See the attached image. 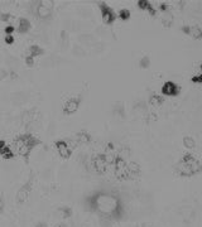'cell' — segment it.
I'll list each match as a JSON object with an SVG mask.
<instances>
[{"label": "cell", "mask_w": 202, "mask_h": 227, "mask_svg": "<svg viewBox=\"0 0 202 227\" xmlns=\"http://www.w3.org/2000/svg\"><path fill=\"white\" fill-rule=\"evenodd\" d=\"M106 150H108V151H113V150H114V144H113V143H109L108 146H106Z\"/></svg>", "instance_id": "83f0119b"}, {"label": "cell", "mask_w": 202, "mask_h": 227, "mask_svg": "<svg viewBox=\"0 0 202 227\" xmlns=\"http://www.w3.org/2000/svg\"><path fill=\"white\" fill-rule=\"evenodd\" d=\"M52 14V5L47 4L46 3H39L38 8H37V15L41 18V19H47L49 18Z\"/></svg>", "instance_id": "8fae6325"}, {"label": "cell", "mask_w": 202, "mask_h": 227, "mask_svg": "<svg viewBox=\"0 0 202 227\" xmlns=\"http://www.w3.org/2000/svg\"><path fill=\"white\" fill-rule=\"evenodd\" d=\"M98 7H100V9H101V19H103V23L106 24V25L114 23L115 18H116L114 10H113L109 5H106L105 3H100Z\"/></svg>", "instance_id": "5b68a950"}, {"label": "cell", "mask_w": 202, "mask_h": 227, "mask_svg": "<svg viewBox=\"0 0 202 227\" xmlns=\"http://www.w3.org/2000/svg\"><path fill=\"white\" fill-rule=\"evenodd\" d=\"M25 63H27L28 67H32L33 64H34V58H32V57L27 56V57H25Z\"/></svg>", "instance_id": "603a6c76"}, {"label": "cell", "mask_w": 202, "mask_h": 227, "mask_svg": "<svg viewBox=\"0 0 202 227\" xmlns=\"http://www.w3.org/2000/svg\"><path fill=\"white\" fill-rule=\"evenodd\" d=\"M147 10H148V13H149L152 17H155V9L153 8V5H152V4H149V5H148Z\"/></svg>", "instance_id": "484cf974"}, {"label": "cell", "mask_w": 202, "mask_h": 227, "mask_svg": "<svg viewBox=\"0 0 202 227\" xmlns=\"http://www.w3.org/2000/svg\"><path fill=\"white\" fill-rule=\"evenodd\" d=\"M30 189H32V184H30V182H28L25 185H23L18 190V193H17V202L18 203H23L28 200L29 194H30Z\"/></svg>", "instance_id": "9c48e42d"}, {"label": "cell", "mask_w": 202, "mask_h": 227, "mask_svg": "<svg viewBox=\"0 0 202 227\" xmlns=\"http://www.w3.org/2000/svg\"><path fill=\"white\" fill-rule=\"evenodd\" d=\"M191 81H192L193 83H202V76H201V75H196L194 77L191 78Z\"/></svg>", "instance_id": "cb8c5ba5"}, {"label": "cell", "mask_w": 202, "mask_h": 227, "mask_svg": "<svg viewBox=\"0 0 202 227\" xmlns=\"http://www.w3.org/2000/svg\"><path fill=\"white\" fill-rule=\"evenodd\" d=\"M5 43L8 44V46H12L13 43H14V37L13 36H5Z\"/></svg>", "instance_id": "d4e9b609"}, {"label": "cell", "mask_w": 202, "mask_h": 227, "mask_svg": "<svg viewBox=\"0 0 202 227\" xmlns=\"http://www.w3.org/2000/svg\"><path fill=\"white\" fill-rule=\"evenodd\" d=\"M92 210L98 212L101 216H105L108 218H120L123 216V205L121 201L110 193L101 192L97 193L91 198Z\"/></svg>", "instance_id": "6da1fadb"}, {"label": "cell", "mask_w": 202, "mask_h": 227, "mask_svg": "<svg viewBox=\"0 0 202 227\" xmlns=\"http://www.w3.org/2000/svg\"><path fill=\"white\" fill-rule=\"evenodd\" d=\"M30 29V22L25 18H20L19 19V25H18V32L22 34L27 33V32Z\"/></svg>", "instance_id": "4fadbf2b"}, {"label": "cell", "mask_w": 202, "mask_h": 227, "mask_svg": "<svg viewBox=\"0 0 202 227\" xmlns=\"http://www.w3.org/2000/svg\"><path fill=\"white\" fill-rule=\"evenodd\" d=\"M149 63H150V61H149L148 57H143V58L140 59V62H139L140 67H143V68H147V67L149 66Z\"/></svg>", "instance_id": "ffe728a7"}, {"label": "cell", "mask_w": 202, "mask_h": 227, "mask_svg": "<svg viewBox=\"0 0 202 227\" xmlns=\"http://www.w3.org/2000/svg\"><path fill=\"white\" fill-rule=\"evenodd\" d=\"M14 30H15V28H14V25H7L5 27V29H4V32H5V36H13V33H14Z\"/></svg>", "instance_id": "d6986e66"}, {"label": "cell", "mask_w": 202, "mask_h": 227, "mask_svg": "<svg viewBox=\"0 0 202 227\" xmlns=\"http://www.w3.org/2000/svg\"><path fill=\"white\" fill-rule=\"evenodd\" d=\"M202 169L199 160H197L192 154L187 153L182 156L179 163L176 165V173L181 177H192L199 173Z\"/></svg>", "instance_id": "7a4b0ae2"}, {"label": "cell", "mask_w": 202, "mask_h": 227, "mask_svg": "<svg viewBox=\"0 0 202 227\" xmlns=\"http://www.w3.org/2000/svg\"><path fill=\"white\" fill-rule=\"evenodd\" d=\"M0 20L8 23V22L12 20V15L10 14H7V13H3V14H0Z\"/></svg>", "instance_id": "7402d4cb"}, {"label": "cell", "mask_w": 202, "mask_h": 227, "mask_svg": "<svg viewBox=\"0 0 202 227\" xmlns=\"http://www.w3.org/2000/svg\"><path fill=\"white\" fill-rule=\"evenodd\" d=\"M91 163H92L95 170L98 174H104L106 172V169H108V165H109L105 154H97V155H95L92 158V160H91Z\"/></svg>", "instance_id": "277c9868"}, {"label": "cell", "mask_w": 202, "mask_h": 227, "mask_svg": "<svg viewBox=\"0 0 202 227\" xmlns=\"http://www.w3.org/2000/svg\"><path fill=\"white\" fill-rule=\"evenodd\" d=\"M3 208H4V201H3L2 197H0V212L3 211Z\"/></svg>", "instance_id": "f1b7e54d"}, {"label": "cell", "mask_w": 202, "mask_h": 227, "mask_svg": "<svg viewBox=\"0 0 202 227\" xmlns=\"http://www.w3.org/2000/svg\"><path fill=\"white\" fill-rule=\"evenodd\" d=\"M54 145H56V149H57V151H58V154H59V156L62 159H68L72 155V149L70 148L68 144H67V141L57 140L54 143Z\"/></svg>", "instance_id": "52a82bcc"}, {"label": "cell", "mask_w": 202, "mask_h": 227, "mask_svg": "<svg viewBox=\"0 0 202 227\" xmlns=\"http://www.w3.org/2000/svg\"><path fill=\"white\" fill-rule=\"evenodd\" d=\"M183 145L187 149H193L196 146V143H194V140H193L192 136H184L183 138Z\"/></svg>", "instance_id": "e0dca14e"}, {"label": "cell", "mask_w": 202, "mask_h": 227, "mask_svg": "<svg viewBox=\"0 0 202 227\" xmlns=\"http://www.w3.org/2000/svg\"><path fill=\"white\" fill-rule=\"evenodd\" d=\"M179 91H181L179 86L172 81H167L162 86V93L164 96H177L179 93Z\"/></svg>", "instance_id": "ba28073f"}, {"label": "cell", "mask_w": 202, "mask_h": 227, "mask_svg": "<svg viewBox=\"0 0 202 227\" xmlns=\"http://www.w3.org/2000/svg\"><path fill=\"white\" fill-rule=\"evenodd\" d=\"M149 4H150V3L147 2V0H139V2H138V7H139L140 9H143V10H147V8H148Z\"/></svg>", "instance_id": "44dd1931"}, {"label": "cell", "mask_w": 202, "mask_h": 227, "mask_svg": "<svg viewBox=\"0 0 202 227\" xmlns=\"http://www.w3.org/2000/svg\"><path fill=\"white\" fill-rule=\"evenodd\" d=\"M76 141H77V144H87L91 141V135L87 131L82 130L76 134Z\"/></svg>", "instance_id": "7c38bea8"}, {"label": "cell", "mask_w": 202, "mask_h": 227, "mask_svg": "<svg viewBox=\"0 0 202 227\" xmlns=\"http://www.w3.org/2000/svg\"><path fill=\"white\" fill-rule=\"evenodd\" d=\"M158 8H159V10H160V12H164V13L168 10V5H167L165 3H162V4H159V7H158Z\"/></svg>", "instance_id": "4316f807"}, {"label": "cell", "mask_w": 202, "mask_h": 227, "mask_svg": "<svg viewBox=\"0 0 202 227\" xmlns=\"http://www.w3.org/2000/svg\"><path fill=\"white\" fill-rule=\"evenodd\" d=\"M119 18H120L121 20H128V19L130 18V12H129L128 9H121V10L119 12Z\"/></svg>", "instance_id": "ac0fdd59"}, {"label": "cell", "mask_w": 202, "mask_h": 227, "mask_svg": "<svg viewBox=\"0 0 202 227\" xmlns=\"http://www.w3.org/2000/svg\"><path fill=\"white\" fill-rule=\"evenodd\" d=\"M0 154H2L5 159H10V158H13L14 156V153L12 151V149H10V146L7 144L4 148H2L0 149Z\"/></svg>", "instance_id": "2e32d148"}, {"label": "cell", "mask_w": 202, "mask_h": 227, "mask_svg": "<svg viewBox=\"0 0 202 227\" xmlns=\"http://www.w3.org/2000/svg\"><path fill=\"white\" fill-rule=\"evenodd\" d=\"M150 104L153 105V106H160L162 104H163V97L160 96V95H157V93H153L152 96H150Z\"/></svg>", "instance_id": "9a60e30c"}, {"label": "cell", "mask_w": 202, "mask_h": 227, "mask_svg": "<svg viewBox=\"0 0 202 227\" xmlns=\"http://www.w3.org/2000/svg\"><path fill=\"white\" fill-rule=\"evenodd\" d=\"M182 32H184L186 34L196 38V39H201L202 37V30L198 25H187V27H183L182 28Z\"/></svg>", "instance_id": "30bf717a"}, {"label": "cell", "mask_w": 202, "mask_h": 227, "mask_svg": "<svg viewBox=\"0 0 202 227\" xmlns=\"http://www.w3.org/2000/svg\"><path fill=\"white\" fill-rule=\"evenodd\" d=\"M38 144H41V140H38L36 136H33L30 134H24V135H19L18 138L14 139L13 148L18 155L27 158L30 154V151L33 150V148L37 146Z\"/></svg>", "instance_id": "3957f363"}, {"label": "cell", "mask_w": 202, "mask_h": 227, "mask_svg": "<svg viewBox=\"0 0 202 227\" xmlns=\"http://www.w3.org/2000/svg\"><path fill=\"white\" fill-rule=\"evenodd\" d=\"M41 54H43V49L39 47V46H30V48H29V51H28V56L29 57H32V58H34V57H38V56H41Z\"/></svg>", "instance_id": "5bb4252c"}, {"label": "cell", "mask_w": 202, "mask_h": 227, "mask_svg": "<svg viewBox=\"0 0 202 227\" xmlns=\"http://www.w3.org/2000/svg\"><path fill=\"white\" fill-rule=\"evenodd\" d=\"M80 104H81V97H72V99L67 100L64 106H63V112L66 115H72L75 114L78 107H80Z\"/></svg>", "instance_id": "8992f818"}]
</instances>
